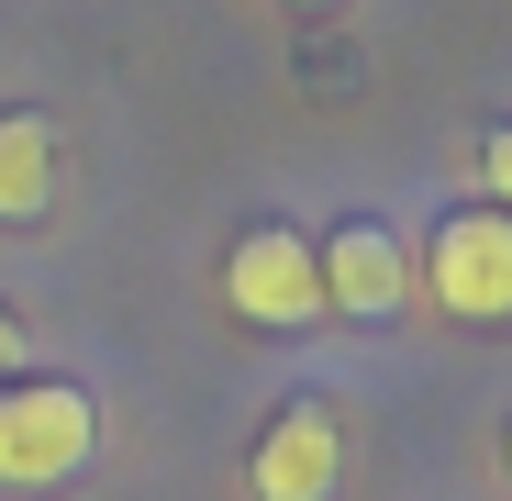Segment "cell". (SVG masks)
I'll use <instances>...</instances> for the list:
<instances>
[{"mask_svg":"<svg viewBox=\"0 0 512 501\" xmlns=\"http://www.w3.org/2000/svg\"><path fill=\"white\" fill-rule=\"evenodd\" d=\"M501 479H512V435H501Z\"/></svg>","mask_w":512,"mask_h":501,"instance_id":"obj_9","label":"cell"},{"mask_svg":"<svg viewBox=\"0 0 512 501\" xmlns=\"http://www.w3.org/2000/svg\"><path fill=\"white\" fill-rule=\"evenodd\" d=\"M423 290L457 323H512V212L479 201V212H446L435 245H423Z\"/></svg>","mask_w":512,"mask_h":501,"instance_id":"obj_3","label":"cell"},{"mask_svg":"<svg viewBox=\"0 0 512 501\" xmlns=\"http://www.w3.org/2000/svg\"><path fill=\"white\" fill-rule=\"evenodd\" d=\"M245 490L256 501H334V490H346V435H334V412L323 401H290L279 424L256 435Z\"/></svg>","mask_w":512,"mask_h":501,"instance_id":"obj_5","label":"cell"},{"mask_svg":"<svg viewBox=\"0 0 512 501\" xmlns=\"http://www.w3.org/2000/svg\"><path fill=\"white\" fill-rule=\"evenodd\" d=\"M223 312L256 323V334H301V323H323V257H312V234H290V223H245L234 257H223Z\"/></svg>","mask_w":512,"mask_h":501,"instance_id":"obj_2","label":"cell"},{"mask_svg":"<svg viewBox=\"0 0 512 501\" xmlns=\"http://www.w3.org/2000/svg\"><path fill=\"white\" fill-rule=\"evenodd\" d=\"M101 457V401L67 379H12L0 390V490H67Z\"/></svg>","mask_w":512,"mask_h":501,"instance_id":"obj_1","label":"cell"},{"mask_svg":"<svg viewBox=\"0 0 512 501\" xmlns=\"http://www.w3.org/2000/svg\"><path fill=\"white\" fill-rule=\"evenodd\" d=\"M479 179H490V201L512 212V123H490V145H479Z\"/></svg>","mask_w":512,"mask_h":501,"instance_id":"obj_7","label":"cell"},{"mask_svg":"<svg viewBox=\"0 0 512 501\" xmlns=\"http://www.w3.org/2000/svg\"><path fill=\"white\" fill-rule=\"evenodd\" d=\"M290 12H323V0H290Z\"/></svg>","mask_w":512,"mask_h":501,"instance_id":"obj_10","label":"cell"},{"mask_svg":"<svg viewBox=\"0 0 512 501\" xmlns=\"http://www.w3.org/2000/svg\"><path fill=\"white\" fill-rule=\"evenodd\" d=\"M0 357H23V323H12V312H0Z\"/></svg>","mask_w":512,"mask_h":501,"instance_id":"obj_8","label":"cell"},{"mask_svg":"<svg viewBox=\"0 0 512 501\" xmlns=\"http://www.w3.org/2000/svg\"><path fill=\"white\" fill-rule=\"evenodd\" d=\"M312 257H323V312H334V323H390V312L412 301V257H401V234L368 223V212L334 223Z\"/></svg>","mask_w":512,"mask_h":501,"instance_id":"obj_4","label":"cell"},{"mask_svg":"<svg viewBox=\"0 0 512 501\" xmlns=\"http://www.w3.org/2000/svg\"><path fill=\"white\" fill-rule=\"evenodd\" d=\"M45 201H56V123L0 112V223H34Z\"/></svg>","mask_w":512,"mask_h":501,"instance_id":"obj_6","label":"cell"}]
</instances>
